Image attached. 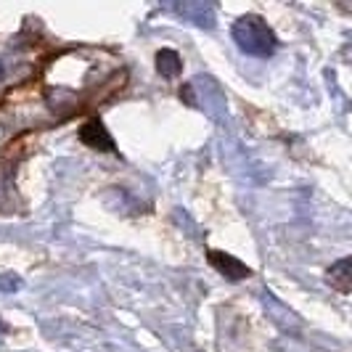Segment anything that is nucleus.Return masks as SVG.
I'll return each mask as SVG.
<instances>
[{
	"instance_id": "f257e3e1",
	"label": "nucleus",
	"mask_w": 352,
	"mask_h": 352,
	"mask_svg": "<svg viewBox=\"0 0 352 352\" xmlns=\"http://www.w3.org/2000/svg\"><path fill=\"white\" fill-rule=\"evenodd\" d=\"M233 40L239 43L241 51L252 53V56H270L278 45V40L273 35V30L267 27V21L254 16V14H247L233 24Z\"/></svg>"
},
{
	"instance_id": "39448f33",
	"label": "nucleus",
	"mask_w": 352,
	"mask_h": 352,
	"mask_svg": "<svg viewBox=\"0 0 352 352\" xmlns=\"http://www.w3.org/2000/svg\"><path fill=\"white\" fill-rule=\"evenodd\" d=\"M157 69L164 74V77H177L180 69H183V61H180V56L175 51H170V48H162L157 53Z\"/></svg>"
},
{
	"instance_id": "f03ea898",
	"label": "nucleus",
	"mask_w": 352,
	"mask_h": 352,
	"mask_svg": "<svg viewBox=\"0 0 352 352\" xmlns=\"http://www.w3.org/2000/svg\"><path fill=\"white\" fill-rule=\"evenodd\" d=\"M207 260H210L212 267L220 270L228 281H244V278L252 276V270H249L247 265L241 263V260H236L233 254H226V252H210Z\"/></svg>"
},
{
	"instance_id": "7ed1b4c3",
	"label": "nucleus",
	"mask_w": 352,
	"mask_h": 352,
	"mask_svg": "<svg viewBox=\"0 0 352 352\" xmlns=\"http://www.w3.org/2000/svg\"><path fill=\"white\" fill-rule=\"evenodd\" d=\"M80 141L85 143L88 148H96V151H114V138L109 135V130L104 127L101 120H90L80 130Z\"/></svg>"
},
{
	"instance_id": "20e7f679",
	"label": "nucleus",
	"mask_w": 352,
	"mask_h": 352,
	"mask_svg": "<svg viewBox=\"0 0 352 352\" xmlns=\"http://www.w3.org/2000/svg\"><path fill=\"white\" fill-rule=\"evenodd\" d=\"M350 265L352 260L344 257L336 265H331V270H329V283L334 286L336 292H342V294H350Z\"/></svg>"
}]
</instances>
